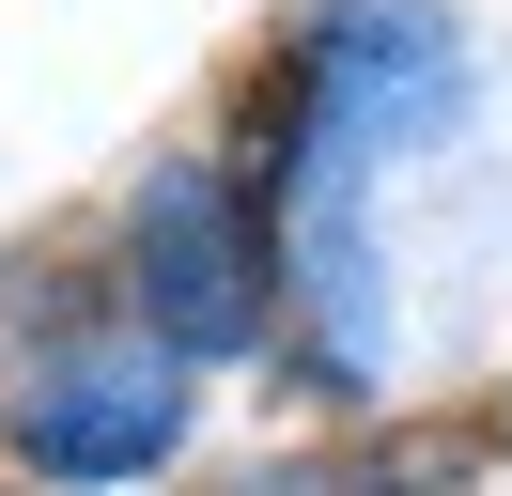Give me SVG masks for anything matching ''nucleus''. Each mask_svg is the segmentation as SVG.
<instances>
[{
    "label": "nucleus",
    "instance_id": "nucleus-1",
    "mask_svg": "<svg viewBox=\"0 0 512 496\" xmlns=\"http://www.w3.org/2000/svg\"><path fill=\"white\" fill-rule=\"evenodd\" d=\"M140 310L171 357H233L264 341V202H233L202 155H171L140 186Z\"/></svg>",
    "mask_w": 512,
    "mask_h": 496
},
{
    "label": "nucleus",
    "instance_id": "nucleus-2",
    "mask_svg": "<svg viewBox=\"0 0 512 496\" xmlns=\"http://www.w3.org/2000/svg\"><path fill=\"white\" fill-rule=\"evenodd\" d=\"M171 434H187V357L171 341H94V357H47L16 388V450L47 481H140V465H171Z\"/></svg>",
    "mask_w": 512,
    "mask_h": 496
}]
</instances>
